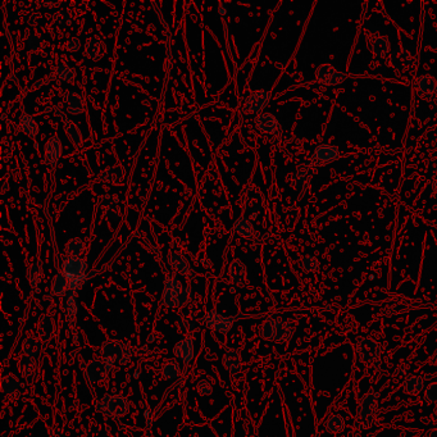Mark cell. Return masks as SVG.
I'll return each instance as SVG.
<instances>
[{
	"label": "cell",
	"mask_w": 437,
	"mask_h": 437,
	"mask_svg": "<svg viewBox=\"0 0 437 437\" xmlns=\"http://www.w3.org/2000/svg\"><path fill=\"white\" fill-rule=\"evenodd\" d=\"M19 127H21L22 132L26 136L35 139L39 133V125L36 122L35 118L28 113H22L21 121H19Z\"/></svg>",
	"instance_id": "25"
},
{
	"label": "cell",
	"mask_w": 437,
	"mask_h": 437,
	"mask_svg": "<svg viewBox=\"0 0 437 437\" xmlns=\"http://www.w3.org/2000/svg\"><path fill=\"white\" fill-rule=\"evenodd\" d=\"M220 13L222 14V16H225V14H227V8H225V6H223L222 3L220 4Z\"/></svg>",
	"instance_id": "54"
},
{
	"label": "cell",
	"mask_w": 437,
	"mask_h": 437,
	"mask_svg": "<svg viewBox=\"0 0 437 437\" xmlns=\"http://www.w3.org/2000/svg\"><path fill=\"white\" fill-rule=\"evenodd\" d=\"M340 152L336 147L332 145L322 144L318 145L313 154V162L312 164L314 166H326V164L332 163L336 159H339Z\"/></svg>",
	"instance_id": "9"
},
{
	"label": "cell",
	"mask_w": 437,
	"mask_h": 437,
	"mask_svg": "<svg viewBox=\"0 0 437 437\" xmlns=\"http://www.w3.org/2000/svg\"><path fill=\"white\" fill-rule=\"evenodd\" d=\"M41 43H43V39L38 35H32L27 41V45L31 50H38L41 47Z\"/></svg>",
	"instance_id": "51"
},
{
	"label": "cell",
	"mask_w": 437,
	"mask_h": 437,
	"mask_svg": "<svg viewBox=\"0 0 437 437\" xmlns=\"http://www.w3.org/2000/svg\"><path fill=\"white\" fill-rule=\"evenodd\" d=\"M344 418H342L341 416H339V414H334V416L330 417L326 422V428L329 429L330 432H332V433H339V432H341L342 429H344Z\"/></svg>",
	"instance_id": "43"
},
{
	"label": "cell",
	"mask_w": 437,
	"mask_h": 437,
	"mask_svg": "<svg viewBox=\"0 0 437 437\" xmlns=\"http://www.w3.org/2000/svg\"><path fill=\"white\" fill-rule=\"evenodd\" d=\"M85 250H86V246L81 239H72L65 245V251L69 257H82Z\"/></svg>",
	"instance_id": "40"
},
{
	"label": "cell",
	"mask_w": 437,
	"mask_h": 437,
	"mask_svg": "<svg viewBox=\"0 0 437 437\" xmlns=\"http://www.w3.org/2000/svg\"><path fill=\"white\" fill-rule=\"evenodd\" d=\"M256 125L262 132L274 135L280 128V122L272 113H261L256 118Z\"/></svg>",
	"instance_id": "18"
},
{
	"label": "cell",
	"mask_w": 437,
	"mask_h": 437,
	"mask_svg": "<svg viewBox=\"0 0 437 437\" xmlns=\"http://www.w3.org/2000/svg\"><path fill=\"white\" fill-rule=\"evenodd\" d=\"M90 276L89 273L86 274H82V276H80V277L75 278V280L69 281V290L74 291V293H77L79 290H81L82 287H84L85 285L87 283V281H89Z\"/></svg>",
	"instance_id": "46"
},
{
	"label": "cell",
	"mask_w": 437,
	"mask_h": 437,
	"mask_svg": "<svg viewBox=\"0 0 437 437\" xmlns=\"http://www.w3.org/2000/svg\"><path fill=\"white\" fill-rule=\"evenodd\" d=\"M424 387V378L421 376H408L404 381V391L409 395L419 394Z\"/></svg>",
	"instance_id": "31"
},
{
	"label": "cell",
	"mask_w": 437,
	"mask_h": 437,
	"mask_svg": "<svg viewBox=\"0 0 437 437\" xmlns=\"http://www.w3.org/2000/svg\"><path fill=\"white\" fill-rule=\"evenodd\" d=\"M276 334V318L268 317L261 327V336L266 340H274Z\"/></svg>",
	"instance_id": "42"
},
{
	"label": "cell",
	"mask_w": 437,
	"mask_h": 437,
	"mask_svg": "<svg viewBox=\"0 0 437 437\" xmlns=\"http://www.w3.org/2000/svg\"><path fill=\"white\" fill-rule=\"evenodd\" d=\"M68 291H69V280L62 272H59L52 282V294L55 296H63L67 295Z\"/></svg>",
	"instance_id": "34"
},
{
	"label": "cell",
	"mask_w": 437,
	"mask_h": 437,
	"mask_svg": "<svg viewBox=\"0 0 437 437\" xmlns=\"http://www.w3.org/2000/svg\"><path fill=\"white\" fill-rule=\"evenodd\" d=\"M106 214H108V217L111 218V220L113 221H118L120 220V208H118L117 203H112L108 205V210H106Z\"/></svg>",
	"instance_id": "50"
},
{
	"label": "cell",
	"mask_w": 437,
	"mask_h": 437,
	"mask_svg": "<svg viewBox=\"0 0 437 437\" xmlns=\"http://www.w3.org/2000/svg\"><path fill=\"white\" fill-rule=\"evenodd\" d=\"M185 286L176 277H169L164 283V290L162 294V304L167 308H179V296Z\"/></svg>",
	"instance_id": "3"
},
{
	"label": "cell",
	"mask_w": 437,
	"mask_h": 437,
	"mask_svg": "<svg viewBox=\"0 0 437 437\" xmlns=\"http://www.w3.org/2000/svg\"><path fill=\"white\" fill-rule=\"evenodd\" d=\"M85 52L90 59H99V57H100V41L96 38H90L85 44Z\"/></svg>",
	"instance_id": "41"
},
{
	"label": "cell",
	"mask_w": 437,
	"mask_h": 437,
	"mask_svg": "<svg viewBox=\"0 0 437 437\" xmlns=\"http://www.w3.org/2000/svg\"><path fill=\"white\" fill-rule=\"evenodd\" d=\"M433 412H434V414H436V416H437V404H436V407H434Z\"/></svg>",
	"instance_id": "56"
},
{
	"label": "cell",
	"mask_w": 437,
	"mask_h": 437,
	"mask_svg": "<svg viewBox=\"0 0 437 437\" xmlns=\"http://www.w3.org/2000/svg\"><path fill=\"white\" fill-rule=\"evenodd\" d=\"M86 271L87 263L82 257H68L62 264V273L69 281L86 274Z\"/></svg>",
	"instance_id": "6"
},
{
	"label": "cell",
	"mask_w": 437,
	"mask_h": 437,
	"mask_svg": "<svg viewBox=\"0 0 437 437\" xmlns=\"http://www.w3.org/2000/svg\"><path fill=\"white\" fill-rule=\"evenodd\" d=\"M424 399L429 403H434L437 404V383H431L426 387L424 391Z\"/></svg>",
	"instance_id": "47"
},
{
	"label": "cell",
	"mask_w": 437,
	"mask_h": 437,
	"mask_svg": "<svg viewBox=\"0 0 437 437\" xmlns=\"http://www.w3.org/2000/svg\"><path fill=\"white\" fill-rule=\"evenodd\" d=\"M294 326L288 320L282 318H276V334H274V341L283 342L287 341L293 337Z\"/></svg>",
	"instance_id": "22"
},
{
	"label": "cell",
	"mask_w": 437,
	"mask_h": 437,
	"mask_svg": "<svg viewBox=\"0 0 437 437\" xmlns=\"http://www.w3.org/2000/svg\"><path fill=\"white\" fill-rule=\"evenodd\" d=\"M71 16H69V13H68L67 11H62L58 13L57 16V25L59 26L60 28H65L67 26H69V23H71Z\"/></svg>",
	"instance_id": "48"
},
{
	"label": "cell",
	"mask_w": 437,
	"mask_h": 437,
	"mask_svg": "<svg viewBox=\"0 0 437 437\" xmlns=\"http://www.w3.org/2000/svg\"><path fill=\"white\" fill-rule=\"evenodd\" d=\"M27 278L28 282H30L31 287H38L40 285V282L44 278V269H43V263L40 261H36L35 263H32V266L28 268L27 271Z\"/></svg>",
	"instance_id": "35"
},
{
	"label": "cell",
	"mask_w": 437,
	"mask_h": 437,
	"mask_svg": "<svg viewBox=\"0 0 437 437\" xmlns=\"http://www.w3.org/2000/svg\"><path fill=\"white\" fill-rule=\"evenodd\" d=\"M126 350H127V346H125L118 340H108L105 344H103L100 353L103 355V361L105 363L108 371L113 370L114 364L121 363V360L125 356Z\"/></svg>",
	"instance_id": "2"
},
{
	"label": "cell",
	"mask_w": 437,
	"mask_h": 437,
	"mask_svg": "<svg viewBox=\"0 0 437 437\" xmlns=\"http://www.w3.org/2000/svg\"><path fill=\"white\" fill-rule=\"evenodd\" d=\"M130 410V404L127 399L122 395H109L108 403L103 414L111 418H122Z\"/></svg>",
	"instance_id": "5"
},
{
	"label": "cell",
	"mask_w": 437,
	"mask_h": 437,
	"mask_svg": "<svg viewBox=\"0 0 437 437\" xmlns=\"http://www.w3.org/2000/svg\"><path fill=\"white\" fill-rule=\"evenodd\" d=\"M41 350V340L35 336H27L23 342H22V353L23 355L27 356H35L39 355Z\"/></svg>",
	"instance_id": "30"
},
{
	"label": "cell",
	"mask_w": 437,
	"mask_h": 437,
	"mask_svg": "<svg viewBox=\"0 0 437 437\" xmlns=\"http://www.w3.org/2000/svg\"><path fill=\"white\" fill-rule=\"evenodd\" d=\"M108 368H106L105 363L100 359H93L85 367V378L87 382L90 383H99L103 382L108 375Z\"/></svg>",
	"instance_id": "8"
},
{
	"label": "cell",
	"mask_w": 437,
	"mask_h": 437,
	"mask_svg": "<svg viewBox=\"0 0 437 437\" xmlns=\"http://www.w3.org/2000/svg\"><path fill=\"white\" fill-rule=\"evenodd\" d=\"M196 390H198V392L201 396H209L213 392V386L209 381L203 378V380L198 381V383H196Z\"/></svg>",
	"instance_id": "45"
},
{
	"label": "cell",
	"mask_w": 437,
	"mask_h": 437,
	"mask_svg": "<svg viewBox=\"0 0 437 437\" xmlns=\"http://www.w3.org/2000/svg\"><path fill=\"white\" fill-rule=\"evenodd\" d=\"M177 323L181 331L184 332H191L198 324V319L194 315V313H191L190 310H184L178 314L177 318Z\"/></svg>",
	"instance_id": "29"
},
{
	"label": "cell",
	"mask_w": 437,
	"mask_h": 437,
	"mask_svg": "<svg viewBox=\"0 0 437 437\" xmlns=\"http://www.w3.org/2000/svg\"><path fill=\"white\" fill-rule=\"evenodd\" d=\"M65 103L68 105V113L81 114L85 111L84 99L74 91H68L65 94Z\"/></svg>",
	"instance_id": "28"
},
{
	"label": "cell",
	"mask_w": 437,
	"mask_h": 437,
	"mask_svg": "<svg viewBox=\"0 0 437 437\" xmlns=\"http://www.w3.org/2000/svg\"><path fill=\"white\" fill-rule=\"evenodd\" d=\"M319 267V262L314 256H305L302 261V268L305 272H314Z\"/></svg>",
	"instance_id": "44"
},
{
	"label": "cell",
	"mask_w": 437,
	"mask_h": 437,
	"mask_svg": "<svg viewBox=\"0 0 437 437\" xmlns=\"http://www.w3.org/2000/svg\"><path fill=\"white\" fill-rule=\"evenodd\" d=\"M234 230L235 232H237L240 236L245 237V239H252L254 235H256L251 222L245 217L237 218L236 222L234 223Z\"/></svg>",
	"instance_id": "32"
},
{
	"label": "cell",
	"mask_w": 437,
	"mask_h": 437,
	"mask_svg": "<svg viewBox=\"0 0 437 437\" xmlns=\"http://www.w3.org/2000/svg\"><path fill=\"white\" fill-rule=\"evenodd\" d=\"M222 364L231 376H236L241 371V354L237 349H226Z\"/></svg>",
	"instance_id": "16"
},
{
	"label": "cell",
	"mask_w": 437,
	"mask_h": 437,
	"mask_svg": "<svg viewBox=\"0 0 437 437\" xmlns=\"http://www.w3.org/2000/svg\"><path fill=\"white\" fill-rule=\"evenodd\" d=\"M168 263L177 273H179L181 276L186 278H193L195 276V271L191 267V264L189 263L188 259L182 256L181 252L178 251H171L168 256Z\"/></svg>",
	"instance_id": "11"
},
{
	"label": "cell",
	"mask_w": 437,
	"mask_h": 437,
	"mask_svg": "<svg viewBox=\"0 0 437 437\" xmlns=\"http://www.w3.org/2000/svg\"><path fill=\"white\" fill-rule=\"evenodd\" d=\"M63 153V147L62 141L58 136H54L52 139H49L48 141L47 148H45V155H47L48 163L52 167H55L58 164V162L62 158Z\"/></svg>",
	"instance_id": "20"
},
{
	"label": "cell",
	"mask_w": 437,
	"mask_h": 437,
	"mask_svg": "<svg viewBox=\"0 0 437 437\" xmlns=\"http://www.w3.org/2000/svg\"><path fill=\"white\" fill-rule=\"evenodd\" d=\"M427 437H437V428H433L431 429V431H428Z\"/></svg>",
	"instance_id": "53"
},
{
	"label": "cell",
	"mask_w": 437,
	"mask_h": 437,
	"mask_svg": "<svg viewBox=\"0 0 437 437\" xmlns=\"http://www.w3.org/2000/svg\"><path fill=\"white\" fill-rule=\"evenodd\" d=\"M81 48V41L77 38H71L67 41V49L69 52H77Z\"/></svg>",
	"instance_id": "52"
},
{
	"label": "cell",
	"mask_w": 437,
	"mask_h": 437,
	"mask_svg": "<svg viewBox=\"0 0 437 437\" xmlns=\"http://www.w3.org/2000/svg\"><path fill=\"white\" fill-rule=\"evenodd\" d=\"M271 100V93L268 90H258L254 91L245 101V109L249 113H258L268 105Z\"/></svg>",
	"instance_id": "12"
},
{
	"label": "cell",
	"mask_w": 437,
	"mask_h": 437,
	"mask_svg": "<svg viewBox=\"0 0 437 437\" xmlns=\"http://www.w3.org/2000/svg\"><path fill=\"white\" fill-rule=\"evenodd\" d=\"M55 332V324L54 320L50 315L43 314L39 318L38 322V336L41 341L48 342L50 339H53Z\"/></svg>",
	"instance_id": "19"
},
{
	"label": "cell",
	"mask_w": 437,
	"mask_h": 437,
	"mask_svg": "<svg viewBox=\"0 0 437 437\" xmlns=\"http://www.w3.org/2000/svg\"><path fill=\"white\" fill-rule=\"evenodd\" d=\"M373 54L378 58H385L390 54V41L385 36H378L371 44Z\"/></svg>",
	"instance_id": "33"
},
{
	"label": "cell",
	"mask_w": 437,
	"mask_h": 437,
	"mask_svg": "<svg viewBox=\"0 0 437 437\" xmlns=\"http://www.w3.org/2000/svg\"><path fill=\"white\" fill-rule=\"evenodd\" d=\"M57 76L62 82H71L76 77V69L62 62L57 65Z\"/></svg>",
	"instance_id": "39"
},
{
	"label": "cell",
	"mask_w": 437,
	"mask_h": 437,
	"mask_svg": "<svg viewBox=\"0 0 437 437\" xmlns=\"http://www.w3.org/2000/svg\"><path fill=\"white\" fill-rule=\"evenodd\" d=\"M377 404L378 394L377 392H373V391L368 392V394L361 399L358 408V414L361 421L367 422V423H371V422H372L373 417H375L376 409H377Z\"/></svg>",
	"instance_id": "10"
},
{
	"label": "cell",
	"mask_w": 437,
	"mask_h": 437,
	"mask_svg": "<svg viewBox=\"0 0 437 437\" xmlns=\"http://www.w3.org/2000/svg\"><path fill=\"white\" fill-rule=\"evenodd\" d=\"M18 371L21 373V377L28 383L32 385L36 378V371H38V363L36 359L32 356L22 355L18 360Z\"/></svg>",
	"instance_id": "15"
},
{
	"label": "cell",
	"mask_w": 437,
	"mask_h": 437,
	"mask_svg": "<svg viewBox=\"0 0 437 437\" xmlns=\"http://www.w3.org/2000/svg\"><path fill=\"white\" fill-rule=\"evenodd\" d=\"M191 300H193V290L185 286L181 296H179V307H186L188 304H190Z\"/></svg>",
	"instance_id": "49"
},
{
	"label": "cell",
	"mask_w": 437,
	"mask_h": 437,
	"mask_svg": "<svg viewBox=\"0 0 437 437\" xmlns=\"http://www.w3.org/2000/svg\"><path fill=\"white\" fill-rule=\"evenodd\" d=\"M310 173H312V168H310L309 164H299L296 171L293 173V186L298 191H302L304 185L307 184V179L309 178Z\"/></svg>",
	"instance_id": "23"
},
{
	"label": "cell",
	"mask_w": 437,
	"mask_h": 437,
	"mask_svg": "<svg viewBox=\"0 0 437 437\" xmlns=\"http://www.w3.org/2000/svg\"><path fill=\"white\" fill-rule=\"evenodd\" d=\"M125 177V169L120 166H114L108 168L101 174V179L109 184H120Z\"/></svg>",
	"instance_id": "36"
},
{
	"label": "cell",
	"mask_w": 437,
	"mask_h": 437,
	"mask_svg": "<svg viewBox=\"0 0 437 437\" xmlns=\"http://www.w3.org/2000/svg\"><path fill=\"white\" fill-rule=\"evenodd\" d=\"M63 120H64V130L65 132H67L68 139L71 140L75 145L80 147V145L82 144V135L81 132H80V130L71 120H68V118L65 117L63 118Z\"/></svg>",
	"instance_id": "37"
},
{
	"label": "cell",
	"mask_w": 437,
	"mask_h": 437,
	"mask_svg": "<svg viewBox=\"0 0 437 437\" xmlns=\"http://www.w3.org/2000/svg\"><path fill=\"white\" fill-rule=\"evenodd\" d=\"M228 274H230V278H231L232 282L236 283V285H242V283L246 281V266H245L240 259H236V261L232 262L231 266H230Z\"/></svg>",
	"instance_id": "24"
},
{
	"label": "cell",
	"mask_w": 437,
	"mask_h": 437,
	"mask_svg": "<svg viewBox=\"0 0 437 437\" xmlns=\"http://www.w3.org/2000/svg\"><path fill=\"white\" fill-rule=\"evenodd\" d=\"M433 190L437 193V179H434L433 181Z\"/></svg>",
	"instance_id": "55"
},
{
	"label": "cell",
	"mask_w": 437,
	"mask_h": 437,
	"mask_svg": "<svg viewBox=\"0 0 437 437\" xmlns=\"http://www.w3.org/2000/svg\"><path fill=\"white\" fill-rule=\"evenodd\" d=\"M2 392L4 395H14L21 390L22 382L16 375H7L2 378Z\"/></svg>",
	"instance_id": "27"
},
{
	"label": "cell",
	"mask_w": 437,
	"mask_h": 437,
	"mask_svg": "<svg viewBox=\"0 0 437 437\" xmlns=\"http://www.w3.org/2000/svg\"><path fill=\"white\" fill-rule=\"evenodd\" d=\"M391 64L396 69H405L412 64V57L409 52L404 49H396L391 53Z\"/></svg>",
	"instance_id": "26"
},
{
	"label": "cell",
	"mask_w": 437,
	"mask_h": 437,
	"mask_svg": "<svg viewBox=\"0 0 437 437\" xmlns=\"http://www.w3.org/2000/svg\"><path fill=\"white\" fill-rule=\"evenodd\" d=\"M63 309H64L65 318H67V322L69 326H74L76 323V317L77 312H79V302H77V296L76 293L74 291H68L67 295L64 298V302H63Z\"/></svg>",
	"instance_id": "17"
},
{
	"label": "cell",
	"mask_w": 437,
	"mask_h": 437,
	"mask_svg": "<svg viewBox=\"0 0 437 437\" xmlns=\"http://www.w3.org/2000/svg\"><path fill=\"white\" fill-rule=\"evenodd\" d=\"M241 204L246 212L257 213L263 206V195L261 191L254 186H249L244 190L241 196Z\"/></svg>",
	"instance_id": "7"
},
{
	"label": "cell",
	"mask_w": 437,
	"mask_h": 437,
	"mask_svg": "<svg viewBox=\"0 0 437 437\" xmlns=\"http://www.w3.org/2000/svg\"><path fill=\"white\" fill-rule=\"evenodd\" d=\"M356 351H358V355L361 360L370 361L380 355L381 348L377 341H375L373 339H370V337H367V339L359 340Z\"/></svg>",
	"instance_id": "14"
},
{
	"label": "cell",
	"mask_w": 437,
	"mask_h": 437,
	"mask_svg": "<svg viewBox=\"0 0 437 437\" xmlns=\"http://www.w3.org/2000/svg\"><path fill=\"white\" fill-rule=\"evenodd\" d=\"M245 317H247V315L239 314L226 317V315L221 314L218 310H209V312L205 313V315H204L203 322L208 329L213 330V331L218 332V334L225 335L234 327V324L236 323L240 318Z\"/></svg>",
	"instance_id": "1"
},
{
	"label": "cell",
	"mask_w": 437,
	"mask_h": 437,
	"mask_svg": "<svg viewBox=\"0 0 437 437\" xmlns=\"http://www.w3.org/2000/svg\"><path fill=\"white\" fill-rule=\"evenodd\" d=\"M173 354L181 363L190 364L195 355V349H194V341L191 337H184L179 340L173 348Z\"/></svg>",
	"instance_id": "13"
},
{
	"label": "cell",
	"mask_w": 437,
	"mask_h": 437,
	"mask_svg": "<svg viewBox=\"0 0 437 437\" xmlns=\"http://www.w3.org/2000/svg\"><path fill=\"white\" fill-rule=\"evenodd\" d=\"M317 79L320 84L336 86L346 80V75L331 64H322L317 69Z\"/></svg>",
	"instance_id": "4"
},
{
	"label": "cell",
	"mask_w": 437,
	"mask_h": 437,
	"mask_svg": "<svg viewBox=\"0 0 437 437\" xmlns=\"http://www.w3.org/2000/svg\"><path fill=\"white\" fill-rule=\"evenodd\" d=\"M437 93V80L431 75H424L418 80V94L423 99H431Z\"/></svg>",
	"instance_id": "21"
},
{
	"label": "cell",
	"mask_w": 437,
	"mask_h": 437,
	"mask_svg": "<svg viewBox=\"0 0 437 437\" xmlns=\"http://www.w3.org/2000/svg\"><path fill=\"white\" fill-rule=\"evenodd\" d=\"M179 373H181V368H179L177 361H167L162 367V377L167 381H176L178 378Z\"/></svg>",
	"instance_id": "38"
}]
</instances>
